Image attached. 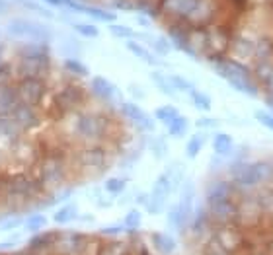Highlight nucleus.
I'll use <instances>...</instances> for the list:
<instances>
[{"mask_svg": "<svg viewBox=\"0 0 273 255\" xmlns=\"http://www.w3.org/2000/svg\"><path fill=\"white\" fill-rule=\"evenodd\" d=\"M218 72L227 78L236 90L246 92V94H256V86H254V82H252L250 74H248L246 67H242L240 63L227 61V63H222V67H220Z\"/></svg>", "mask_w": 273, "mask_h": 255, "instance_id": "obj_1", "label": "nucleus"}, {"mask_svg": "<svg viewBox=\"0 0 273 255\" xmlns=\"http://www.w3.org/2000/svg\"><path fill=\"white\" fill-rule=\"evenodd\" d=\"M6 32L12 37H16V39H33V41H39V39H47L49 37V30L45 27L43 23L30 22V20H12L6 25Z\"/></svg>", "mask_w": 273, "mask_h": 255, "instance_id": "obj_2", "label": "nucleus"}, {"mask_svg": "<svg viewBox=\"0 0 273 255\" xmlns=\"http://www.w3.org/2000/svg\"><path fill=\"white\" fill-rule=\"evenodd\" d=\"M75 133L84 140H94L104 133V123L98 115H82L75 123Z\"/></svg>", "mask_w": 273, "mask_h": 255, "instance_id": "obj_3", "label": "nucleus"}, {"mask_svg": "<svg viewBox=\"0 0 273 255\" xmlns=\"http://www.w3.org/2000/svg\"><path fill=\"white\" fill-rule=\"evenodd\" d=\"M265 174H267V167L263 164H246V166H240V172H236L234 179L246 187H252L265 179Z\"/></svg>", "mask_w": 273, "mask_h": 255, "instance_id": "obj_4", "label": "nucleus"}, {"mask_svg": "<svg viewBox=\"0 0 273 255\" xmlns=\"http://www.w3.org/2000/svg\"><path fill=\"white\" fill-rule=\"evenodd\" d=\"M41 96H43V82L39 78L30 76L20 84V98L23 103H28V105L37 103L41 100Z\"/></svg>", "mask_w": 273, "mask_h": 255, "instance_id": "obj_5", "label": "nucleus"}, {"mask_svg": "<svg viewBox=\"0 0 273 255\" xmlns=\"http://www.w3.org/2000/svg\"><path fill=\"white\" fill-rule=\"evenodd\" d=\"M168 8L182 16H197L205 8V0H164Z\"/></svg>", "mask_w": 273, "mask_h": 255, "instance_id": "obj_6", "label": "nucleus"}, {"mask_svg": "<svg viewBox=\"0 0 273 255\" xmlns=\"http://www.w3.org/2000/svg\"><path fill=\"white\" fill-rule=\"evenodd\" d=\"M213 150H215V154L218 156H227L232 152V138H230L229 134L225 133H218L215 138H213Z\"/></svg>", "mask_w": 273, "mask_h": 255, "instance_id": "obj_7", "label": "nucleus"}, {"mask_svg": "<svg viewBox=\"0 0 273 255\" xmlns=\"http://www.w3.org/2000/svg\"><path fill=\"white\" fill-rule=\"evenodd\" d=\"M94 90L98 92L104 100H109V98L115 94V88L109 84L108 80H104V78H96V80H94Z\"/></svg>", "mask_w": 273, "mask_h": 255, "instance_id": "obj_8", "label": "nucleus"}, {"mask_svg": "<svg viewBox=\"0 0 273 255\" xmlns=\"http://www.w3.org/2000/svg\"><path fill=\"white\" fill-rule=\"evenodd\" d=\"M189 96H191V100H193V103H195L199 109H211V98L209 96L201 94L199 90H191Z\"/></svg>", "mask_w": 273, "mask_h": 255, "instance_id": "obj_9", "label": "nucleus"}, {"mask_svg": "<svg viewBox=\"0 0 273 255\" xmlns=\"http://www.w3.org/2000/svg\"><path fill=\"white\" fill-rule=\"evenodd\" d=\"M84 14L92 16V18H98V20H104V22H113V20H115L113 14L102 10V8H90V6H84Z\"/></svg>", "mask_w": 273, "mask_h": 255, "instance_id": "obj_10", "label": "nucleus"}, {"mask_svg": "<svg viewBox=\"0 0 273 255\" xmlns=\"http://www.w3.org/2000/svg\"><path fill=\"white\" fill-rule=\"evenodd\" d=\"M168 131L174 134V136H182L187 131V121L180 115L178 119H174V121L168 125Z\"/></svg>", "mask_w": 273, "mask_h": 255, "instance_id": "obj_11", "label": "nucleus"}, {"mask_svg": "<svg viewBox=\"0 0 273 255\" xmlns=\"http://www.w3.org/2000/svg\"><path fill=\"white\" fill-rule=\"evenodd\" d=\"M156 115H158V119H162L166 125H170L174 119L180 117V113H178L174 107H160V109H156Z\"/></svg>", "mask_w": 273, "mask_h": 255, "instance_id": "obj_12", "label": "nucleus"}, {"mask_svg": "<svg viewBox=\"0 0 273 255\" xmlns=\"http://www.w3.org/2000/svg\"><path fill=\"white\" fill-rule=\"evenodd\" d=\"M205 143V136H201V134H195L191 140H189V145H187V156H195L199 150H201V145Z\"/></svg>", "mask_w": 273, "mask_h": 255, "instance_id": "obj_13", "label": "nucleus"}, {"mask_svg": "<svg viewBox=\"0 0 273 255\" xmlns=\"http://www.w3.org/2000/svg\"><path fill=\"white\" fill-rule=\"evenodd\" d=\"M75 30L86 37H98V27H94L92 23H75Z\"/></svg>", "mask_w": 273, "mask_h": 255, "instance_id": "obj_14", "label": "nucleus"}, {"mask_svg": "<svg viewBox=\"0 0 273 255\" xmlns=\"http://www.w3.org/2000/svg\"><path fill=\"white\" fill-rule=\"evenodd\" d=\"M127 47L131 49L133 53L137 56H141V59H144V61H148V63H154V59L151 56V53L146 51V49H142L141 45H137V43H133V41H127Z\"/></svg>", "mask_w": 273, "mask_h": 255, "instance_id": "obj_15", "label": "nucleus"}, {"mask_svg": "<svg viewBox=\"0 0 273 255\" xmlns=\"http://www.w3.org/2000/svg\"><path fill=\"white\" fill-rule=\"evenodd\" d=\"M109 30H111V34L119 35V37H133V35H135L133 30L123 27V25H115V23H111V25H109Z\"/></svg>", "mask_w": 273, "mask_h": 255, "instance_id": "obj_16", "label": "nucleus"}, {"mask_svg": "<svg viewBox=\"0 0 273 255\" xmlns=\"http://www.w3.org/2000/svg\"><path fill=\"white\" fill-rule=\"evenodd\" d=\"M256 117H258V121L262 123L263 127H267V129H271L273 131V115H267L265 111H258Z\"/></svg>", "mask_w": 273, "mask_h": 255, "instance_id": "obj_17", "label": "nucleus"}, {"mask_svg": "<svg viewBox=\"0 0 273 255\" xmlns=\"http://www.w3.org/2000/svg\"><path fill=\"white\" fill-rule=\"evenodd\" d=\"M172 82H174L176 84V88H180V90H184V92H191V84H189V82H186V80H184V78H178V76H174L172 78Z\"/></svg>", "mask_w": 273, "mask_h": 255, "instance_id": "obj_18", "label": "nucleus"}, {"mask_svg": "<svg viewBox=\"0 0 273 255\" xmlns=\"http://www.w3.org/2000/svg\"><path fill=\"white\" fill-rule=\"evenodd\" d=\"M123 179H111V181H108V185L106 187L109 189V191H113V193H119L121 189H123Z\"/></svg>", "mask_w": 273, "mask_h": 255, "instance_id": "obj_19", "label": "nucleus"}, {"mask_svg": "<svg viewBox=\"0 0 273 255\" xmlns=\"http://www.w3.org/2000/svg\"><path fill=\"white\" fill-rule=\"evenodd\" d=\"M66 68H70L77 74H86V68L82 67V65H78V63H75V61H66Z\"/></svg>", "mask_w": 273, "mask_h": 255, "instance_id": "obj_20", "label": "nucleus"}, {"mask_svg": "<svg viewBox=\"0 0 273 255\" xmlns=\"http://www.w3.org/2000/svg\"><path fill=\"white\" fill-rule=\"evenodd\" d=\"M45 2H49L51 6H65V0H45Z\"/></svg>", "mask_w": 273, "mask_h": 255, "instance_id": "obj_21", "label": "nucleus"}, {"mask_svg": "<svg viewBox=\"0 0 273 255\" xmlns=\"http://www.w3.org/2000/svg\"><path fill=\"white\" fill-rule=\"evenodd\" d=\"M6 8H8V2L6 0H0V14H4Z\"/></svg>", "mask_w": 273, "mask_h": 255, "instance_id": "obj_22", "label": "nucleus"}, {"mask_svg": "<svg viewBox=\"0 0 273 255\" xmlns=\"http://www.w3.org/2000/svg\"><path fill=\"white\" fill-rule=\"evenodd\" d=\"M0 53H2V47H0Z\"/></svg>", "mask_w": 273, "mask_h": 255, "instance_id": "obj_23", "label": "nucleus"}]
</instances>
